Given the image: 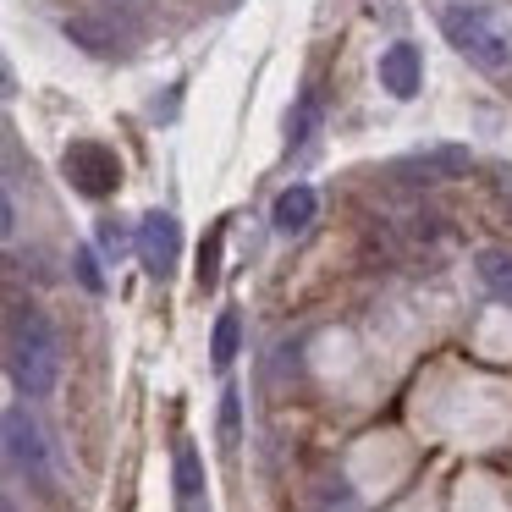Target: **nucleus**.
<instances>
[{
    "mask_svg": "<svg viewBox=\"0 0 512 512\" xmlns=\"http://www.w3.org/2000/svg\"><path fill=\"white\" fill-rule=\"evenodd\" d=\"M419 83H424V61H419V50H413L408 39H397V45L380 50V89H386L391 100H413Z\"/></svg>",
    "mask_w": 512,
    "mask_h": 512,
    "instance_id": "nucleus-6",
    "label": "nucleus"
},
{
    "mask_svg": "<svg viewBox=\"0 0 512 512\" xmlns=\"http://www.w3.org/2000/svg\"><path fill=\"white\" fill-rule=\"evenodd\" d=\"M309 127H314V94L298 105V116H292V144H303V138H309Z\"/></svg>",
    "mask_w": 512,
    "mask_h": 512,
    "instance_id": "nucleus-13",
    "label": "nucleus"
},
{
    "mask_svg": "<svg viewBox=\"0 0 512 512\" xmlns=\"http://www.w3.org/2000/svg\"><path fill=\"white\" fill-rule=\"evenodd\" d=\"M237 342H243V320H237V309H226L221 320H215V336H210V358L215 369H226L237 358Z\"/></svg>",
    "mask_w": 512,
    "mask_h": 512,
    "instance_id": "nucleus-10",
    "label": "nucleus"
},
{
    "mask_svg": "<svg viewBox=\"0 0 512 512\" xmlns=\"http://www.w3.org/2000/svg\"><path fill=\"white\" fill-rule=\"evenodd\" d=\"M441 34H446V45L463 61H474L479 72H507L512 67L507 28L490 12H479V6H452V12H441Z\"/></svg>",
    "mask_w": 512,
    "mask_h": 512,
    "instance_id": "nucleus-2",
    "label": "nucleus"
},
{
    "mask_svg": "<svg viewBox=\"0 0 512 512\" xmlns=\"http://www.w3.org/2000/svg\"><path fill=\"white\" fill-rule=\"evenodd\" d=\"M61 171H67V182L83 193V199H111V193L122 188V160H116V149L94 144V138H78V144H67V155H61Z\"/></svg>",
    "mask_w": 512,
    "mask_h": 512,
    "instance_id": "nucleus-3",
    "label": "nucleus"
},
{
    "mask_svg": "<svg viewBox=\"0 0 512 512\" xmlns=\"http://www.w3.org/2000/svg\"><path fill=\"white\" fill-rule=\"evenodd\" d=\"M490 188H496V199H501V204H507V210H512V166H501L496 177H490Z\"/></svg>",
    "mask_w": 512,
    "mask_h": 512,
    "instance_id": "nucleus-15",
    "label": "nucleus"
},
{
    "mask_svg": "<svg viewBox=\"0 0 512 512\" xmlns=\"http://www.w3.org/2000/svg\"><path fill=\"white\" fill-rule=\"evenodd\" d=\"M78 281H83V287H89V292H100V287H105V276H100V270H94V254H89V248H83V254H78Z\"/></svg>",
    "mask_w": 512,
    "mask_h": 512,
    "instance_id": "nucleus-14",
    "label": "nucleus"
},
{
    "mask_svg": "<svg viewBox=\"0 0 512 512\" xmlns=\"http://www.w3.org/2000/svg\"><path fill=\"white\" fill-rule=\"evenodd\" d=\"M0 94H17V83H12V72H6V61H0Z\"/></svg>",
    "mask_w": 512,
    "mask_h": 512,
    "instance_id": "nucleus-17",
    "label": "nucleus"
},
{
    "mask_svg": "<svg viewBox=\"0 0 512 512\" xmlns=\"http://www.w3.org/2000/svg\"><path fill=\"white\" fill-rule=\"evenodd\" d=\"M237 435H243V397L226 386L221 391V446H226V452L237 446Z\"/></svg>",
    "mask_w": 512,
    "mask_h": 512,
    "instance_id": "nucleus-12",
    "label": "nucleus"
},
{
    "mask_svg": "<svg viewBox=\"0 0 512 512\" xmlns=\"http://www.w3.org/2000/svg\"><path fill=\"white\" fill-rule=\"evenodd\" d=\"M0 512H17V507H12V496H0Z\"/></svg>",
    "mask_w": 512,
    "mask_h": 512,
    "instance_id": "nucleus-18",
    "label": "nucleus"
},
{
    "mask_svg": "<svg viewBox=\"0 0 512 512\" xmlns=\"http://www.w3.org/2000/svg\"><path fill=\"white\" fill-rule=\"evenodd\" d=\"M177 496L182 501H199L204 496V463L193 446H177Z\"/></svg>",
    "mask_w": 512,
    "mask_h": 512,
    "instance_id": "nucleus-11",
    "label": "nucleus"
},
{
    "mask_svg": "<svg viewBox=\"0 0 512 512\" xmlns=\"http://www.w3.org/2000/svg\"><path fill=\"white\" fill-rule=\"evenodd\" d=\"M12 226H17V210H12V199H6V193H0V243H6V237H12Z\"/></svg>",
    "mask_w": 512,
    "mask_h": 512,
    "instance_id": "nucleus-16",
    "label": "nucleus"
},
{
    "mask_svg": "<svg viewBox=\"0 0 512 512\" xmlns=\"http://www.w3.org/2000/svg\"><path fill=\"white\" fill-rule=\"evenodd\" d=\"M474 270H479V281H485L496 298L512 303V248H479Z\"/></svg>",
    "mask_w": 512,
    "mask_h": 512,
    "instance_id": "nucleus-9",
    "label": "nucleus"
},
{
    "mask_svg": "<svg viewBox=\"0 0 512 512\" xmlns=\"http://www.w3.org/2000/svg\"><path fill=\"white\" fill-rule=\"evenodd\" d=\"M105 6H138V0H105Z\"/></svg>",
    "mask_w": 512,
    "mask_h": 512,
    "instance_id": "nucleus-19",
    "label": "nucleus"
},
{
    "mask_svg": "<svg viewBox=\"0 0 512 512\" xmlns=\"http://www.w3.org/2000/svg\"><path fill=\"white\" fill-rule=\"evenodd\" d=\"M314 215H320V193L309 188V182H292V188L276 193V210H270V226H276L281 237H298L314 226Z\"/></svg>",
    "mask_w": 512,
    "mask_h": 512,
    "instance_id": "nucleus-7",
    "label": "nucleus"
},
{
    "mask_svg": "<svg viewBox=\"0 0 512 512\" xmlns=\"http://www.w3.org/2000/svg\"><path fill=\"white\" fill-rule=\"evenodd\" d=\"M468 171V149H430L419 160H402L397 177L402 182H446V177H463Z\"/></svg>",
    "mask_w": 512,
    "mask_h": 512,
    "instance_id": "nucleus-8",
    "label": "nucleus"
},
{
    "mask_svg": "<svg viewBox=\"0 0 512 512\" xmlns=\"http://www.w3.org/2000/svg\"><path fill=\"white\" fill-rule=\"evenodd\" d=\"M6 452H12V463L23 468L28 479H45L50 474V441H45V430H39V419L28 408H12L6 413Z\"/></svg>",
    "mask_w": 512,
    "mask_h": 512,
    "instance_id": "nucleus-5",
    "label": "nucleus"
},
{
    "mask_svg": "<svg viewBox=\"0 0 512 512\" xmlns=\"http://www.w3.org/2000/svg\"><path fill=\"white\" fill-rule=\"evenodd\" d=\"M6 375L23 397H50L61 380V336L39 309H23L6 331Z\"/></svg>",
    "mask_w": 512,
    "mask_h": 512,
    "instance_id": "nucleus-1",
    "label": "nucleus"
},
{
    "mask_svg": "<svg viewBox=\"0 0 512 512\" xmlns=\"http://www.w3.org/2000/svg\"><path fill=\"white\" fill-rule=\"evenodd\" d=\"M133 243H138V259H144L149 276H171V270H177V259H182V226H177V215L149 210L144 221H138Z\"/></svg>",
    "mask_w": 512,
    "mask_h": 512,
    "instance_id": "nucleus-4",
    "label": "nucleus"
}]
</instances>
